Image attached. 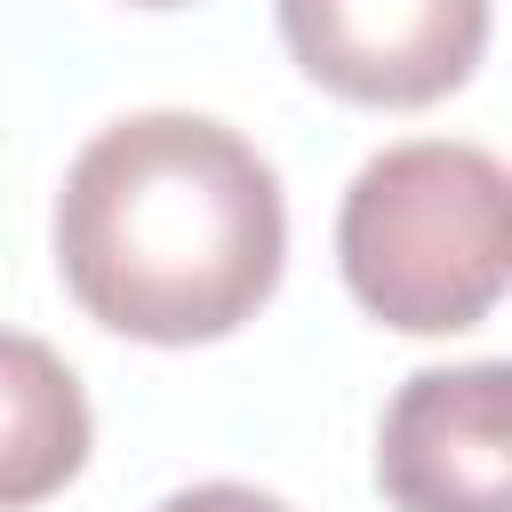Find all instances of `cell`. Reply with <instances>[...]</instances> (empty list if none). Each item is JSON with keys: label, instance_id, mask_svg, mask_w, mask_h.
Here are the masks:
<instances>
[{"label": "cell", "instance_id": "obj_6", "mask_svg": "<svg viewBox=\"0 0 512 512\" xmlns=\"http://www.w3.org/2000/svg\"><path fill=\"white\" fill-rule=\"evenodd\" d=\"M160 512H288V504L280 496H256L240 480H200V488H176Z\"/></svg>", "mask_w": 512, "mask_h": 512}, {"label": "cell", "instance_id": "obj_3", "mask_svg": "<svg viewBox=\"0 0 512 512\" xmlns=\"http://www.w3.org/2000/svg\"><path fill=\"white\" fill-rule=\"evenodd\" d=\"M288 56L352 104H432L488 48V0H280Z\"/></svg>", "mask_w": 512, "mask_h": 512}, {"label": "cell", "instance_id": "obj_4", "mask_svg": "<svg viewBox=\"0 0 512 512\" xmlns=\"http://www.w3.org/2000/svg\"><path fill=\"white\" fill-rule=\"evenodd\" d=\"M512 376L504 360L424 368L376 432V480L400 512H512Z\"/></svg>", "mask_w": 512, "mask_h": 512}, {"label": "cell", "instance_id": "obj_2", "mask_svg": "<svg viewBox=\"0 0 512 512\" xmlns=\"http://www.w3.org/2000/svg\"><path fill=\"white\" fill-rule=\"evenodd\" d=\"M504 168L480 144H392L376 152L336 216L344 288L408 336H456L504 296Z\"/></svg>", "mask_w": 512, "mask_h": 512}, {"label": "cell", "instance_id": "obj_7", "mask_svg": "<svg viewBox=\"0 0 512 512\" xmlns=\"http://www.w3.org/2000/svg\"><path fill=\"white\" fill-rule=\"evenodd\" d=\"M136 8H176V0H136Z\"/></svg>", "mask_w": 512, "mask_h": 512}, {"label": "cell", "instance_id": "obj_5", "mask_svg": "<svg viewBox=\"0 0 512 512\" xmlns=\"http://www.w3.org/2000/svg\"><path fill=\"white\" fill-rule=\"evenodd\" d=\"M88 464V392L40 336L0 328V512L56 496Z\"/></svg>", "mask_w": 512, "mask_h": 512}, {"label": "cell", "instance_id": "obj_1", "mask_svg": "<svg viewBox=\"0 0 512 512\" xmlns=\"http://www.w3.org/2000/svg\"><path fill=\"white\" fill-rule=\"evenodd\" d=\"M272 160L200 112L112 120L56 192V264L88 320L136 344H208L280 288Z\"/></svg>", "mask_w": 512, "mask_h": 512}]
</instances>
